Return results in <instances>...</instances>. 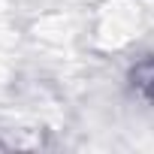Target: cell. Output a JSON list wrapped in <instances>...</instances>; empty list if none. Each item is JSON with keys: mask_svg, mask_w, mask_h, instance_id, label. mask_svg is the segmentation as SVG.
<instances>
[{"mask_svg": "<svg viewBox=\"0 0 154 154\" xmlns=\"http://www.w3.org/2000/svg\"><path fill=\"white\" fill-rule=\"evenodd\" d=\"M130 85H133L142 97L154 100V57H145V60H139V63L130 69Z\"/></svg>", "mask_w": 154, "mask_h": 154, "instance_id": "obj_1", "label": "cell"}]
</instances>
